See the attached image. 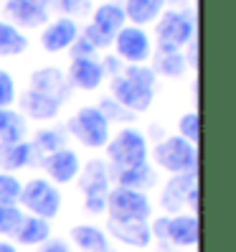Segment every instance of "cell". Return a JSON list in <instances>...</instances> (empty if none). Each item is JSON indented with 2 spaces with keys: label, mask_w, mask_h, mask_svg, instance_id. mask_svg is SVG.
<instances>
[{
  "label": "cell",
  "mask_w": 236,
  "mask_h": 252,
  "mask_svg": "<svg viewBox=\"0 0 236 252\" xmlns=\"http://www.w3.org/2000/svg\"><path fill=\"white\" fill-rule=\"evenodd\" d=\"M109 179L117 181V186L122 189H132V191H145L153 189L155 181H157V173L150 163H142V166H135V168H125V171H114L109 173Z\"/></svg>",
  "instance_id": "cell-20"
},
{
  "label": "cell",
  "mask_w": 236,
  "mask_h": 252,
  "mask_svg": "<svg viewBox=\"0 0 236 252\" xmlns=\"http://www.w3.org/2000/svg\"><path fill=\"white\" fill-rule=\"evenodd\" d=\"M107 209V199H84V212L86 214H105Z\"/></svg>",
  "instance_id": "cell-38"
},
{
  "label": "cell",
  "mask_w": 236,
  "mask_h": 252,
  "mask_svg": "<svg viewBox=\"0 0 236 252\" xmlns=\"http://www.w3.org/2000/svg\"><path fill=\"white\" fill-rule=\"evenodd\" d=\"M13 99H16V82L5 69H0V110H8Z\"/></svg>",
  "instance_id": "cell-33"
},
{
  "label": "cell",
  "mask_w": 236,
  "mask_h": 252,
  "mask_svg": "<svg viewBox=\"0 0 236 252\" xmlns=\"http://www.w3.org/2000/svg\"><path fill=\"white\" fill-rule=\"evenodd\" d=\"M165 240L175 247H193L198 242V217L173 214L165 221Z\"/></svg>",
  "instance_id": "cell-16"
},
{
  "label": "cell",
  "mask_w": 236,
  "mask_h": 252,
  "mask_svg": "<svg viewBox=\"0 0 236 252\" xmlns=\"http://www.w3.org/2000/svg\"><path fill=\"white\" fill-rule=\"evenodd\" d=\"M185 56L181 51H155L153 59V71L155 74H163V77H181L185 71Z\"/></svg>",
  "instance_id": "cell-26"
},
{
  "label": "cell",
  "mask_w": 236,
  "mask_h": 252,
  "mask_svg": "<svg viewBox=\"0 0 236 252\" xmlns=\"http://www.w3.org/2000/svg\"><path fill=\"white\" fill-rule=\"evenodd\" d=\"M107 229L114 240H120L130 247H147L153 242V232H150V224L147 221H117V219H109L107 221Z\"/></svg>",
  "instance_id": "cell-17"
},
{
  "label": "cell",
  "mask_w": 236,
  "mask_h": 252,
  "mask_svg": "<svg viewBox=\"0 0 236 252\" xmlns=\"http://www.w3.org/2000/svg\"><path fill=\"white\" fill-rule=\"evenodd\" d=\"M38 252H71V247L66 245V240H61V237H53V240H46Z\"/></svg>",
  "instance_id": "cell-37"
},
{
  "label": "cell",
  "mask_w": 236,
  "mask_h": 252,
  "mask_svg": "<svg viewBox=\"0 0 236 252\" xmlns=\"http://www.w3.org/2000/svg\"><path fill=\"white\" fill-rule=\"evenodd\" d=\"M109 181V166L105 160L94 158L79 171V189L84 191V199H107Z\"/></svg>",
  "instance_id": "cell-12"
},
{
  "label": "cell",
  "mask_w": 236,
  "mask_h": 252,
  "mask_svg": "<svg viewBox=\"0 0 236 252\" xmlns=\"http://www.w3.org/2000/svg\"><path fill=\"white\" fill-rule=\"evenodd\" d=\"M105 148H107V156L112 163L109 173L147 163V138L137 127H122L114 138H109Z\"/></svg>",
  "instance_id": "cell-1"
},
{
  "label": "cell",
  "mask_w": 236,
  "mask_h": 252,
  "mask_svg": "<svg viewBox=\"0 0 236 252\" xmlns=\"http://www.w3.org/2000/svg\"><path fill=\"white\" fill-rule=\"evenodd\" d=\"M0 252H18V250L13 247L10 242H0Z\"/></svg>",
  "instance_id": "cell-39"
},
{
  "label": "cell",
  "mask_w": 236,
  "mask_h": 252,
  "mask_svg": "<svg viewBox=\"0 0 236 252\" xmlns=\"http://www.w3.org/2000/svg\"><path fill=\"white\" fill-rule=\"evenodd\" d=\"M105 212L109 214V219H117V221H147L153 214V206L147 194H142V191L114 186L107 194Z\"/></svg>",
  "instance_id": "cell-4"
},
{
  "label": "cell",
  "mask_w": 236,
  "mask_h": 252,
  "mask_svg": "<svg viewBox=\"0 0 236 252\" xmlns=\"http://www.w3.org/2000/svg\"><path fill=\"white\" fill-rule=\"evenodd\" d=\"M41 166L53 184H69V181L77 179L79 171H81L79 156L74 151H69V148H61V151H53L49 156H43Z\"/></svg>",
  "instance_id": "cell-10"
},
{
  "label": "cell",
  "mask_w": 236,
  "mask_h": 252,
  "mask_svg": "<svg viewBox=\"0 0 236 252\" xmlns=\"http://www.w3.org/2000/svg\"><path fill=\"white\" fill-rule=\"evenodd\" d=\"M153 158L160 168H165L168 173H196L198 166V151L196 145H190L181 135H170L165 140H160L153 151Z\"/></svg>",
  "instance_id": "cell-2"
},
{
  "label": "cell",
  "mask_w": 236,
  "mask_h": 252,
  "mask_svg": "<svg viewBox=\"0 0 236 252\" xmlns=\"http://www.w3.org/2000/svg\"><path fill=\"white\" fill-rule=\"evenodd\" d=\"M109 90L114 94V102L122 105L127 112H147L153 105V97H155V90L150 84H142V82H135L125 77V74H117V77L109 79Z\"/></svg>",
  "instance_id": "cell-7"
},
{
  "label": "cell",
  "mask_w": 236,
  "mask_h": 252,
  "mask_svg": "<svg viewBox=\"0 0 236 252\" xmlns=\"http://www.w3.org/2000/svg\"><path fill=\"white\" fill-rule=\"evenodd\" d=\"M71 240L84 252H112V247L107 242V234L102 232L99 227H94V224H77V227H71Z\"/></svg>",
  "instance_id": "cell-23"
},
{
  "label": "cell",
  "mask_w": 236,
  "mask_h": 252,
  "mask_svg": "<svg viewBox=\"0 0 236 252\" xmlns=\"http://www.w3.org/2000/svg\"><path fill=\"white\" fill-rule=\"evenodd\" d=\"M46 8L56 10L66 18H77V16H86L92 10V0H46Z\"/></svg>",
  "instance_id": "cell-30"
},
{
  "label": "cell",
  "mask_w": 236,
  "mask_h": 252,
  "mask_svg": "<svg viewBox=\"0 0 236 252\" xmlns=\"http://www.w3.org/2000/svg\"><path fill=\"white\" fill-rule=\"evenodd\" d=\"M178 130H181V138L188 140L190 145L198 143V112H185L178 123Z\"/></svg>",
  "instance_id": "cell-32"
},
{
  "label": "cell",
  "mask_w": 236,
  "mask_h": 252,
  "mask_svg": "<svg viewBox=\"0 0 236 252\" xmlns=\"http://www.w3.org/2000/svg\"><path fill=\"white\" fill-rule=\"evenodd\" d=\"M26 135L23 115L13 110H0V143H21Z\"/></svg>",
  "instance_id": "cell-27"
},
{
  "label": "cell",
  "mask_w": 236,
  "mask_h": 252,
  "mask_svg": "<svg viewBox=\"0 0 236 252\" xmlns=\"http://www.w3.org/2000/svg\"><path fill=\"white\" fill-rule=\"evenodd\" d=\"M31 90L46 94V97H53L58 102H64L66 94H69V82H66L61 69L43 66V69H36L31 74Z\"/></svg>",
  "instance_id": "cell-15"
},
{
  "label": "cell",
  "mask_w": 236,
  "mask_h": 252,
  "mask_svg": "<svg viewBox=\"0 0 236 252\" xmlns=\"http://www.w3.org/2000/svg\"><path fill=\"white\" fill-rule=\"evenodd\" d=\"M21 110H23L26 115H31L33 120H51V117H56L58 110H61V102L53 99V97L41 94V92L28 90V92L21 97Z\"/></svg>",
  "instance_id": "cell-22"
},
{
  "label": "cell",
  "mask_w": 236,
  "mask_h": 252,
  "mask_svg": "<svg viewBox=\"0 0 236 252\" xmlns=\"http://www.w3.org/2000/svg\"><path fill=\"white\" fill-rule=\"evenodd\" d=\"M71 59H86V56H97V51L89 46V41H84L81 36H77V41L71 43Z\"/></svg>",
  "instance_id": "cell-36"
},
{
  "label": "cell",
  "mask_w": 236,
  "mask_h": 252,
  "mask_svg": "<svg viewBox=\"0 0 236 252\" xmlns=\"http://www.w3.org/2000/svg\"><path fill=\"white\" fill-rule=\"evenodd\" d=\"M155 38H157V51H181L193 38V21H190L188 13L168 10L157 18Z\"/></svg>",
  "instance_id": "cell-6"
},
{
  "label": "cell",
  "mask_w": 236,
  "mask_h": 252,
  "mask_svg": "<svg viewBox=\"0 0 236 252\" xmlns=\"http://www.w3.org/2000/svg\"><path fill=\"white\" fill-rule=\"evenodd\" d=\"M79 36V26L74 18H56L53 23H46L41 33V46L49 54H58L66 51Z\"/></svg>",
  "instance_id": "cell-13"
},
{
  "label": "cell",
  "mask_w": 236,
  "mask_h": 252,
  "mask_svg": "<svg viewBox=\"0 0 236 252\" xmlns=\"http://www.w3.org/2000/svg\"><path fill=\"white\" fill-rule=\"evenodd\" d=\"M102 115H105L107 117V120H114V117H117V120H132V112H127L122 105H117V102H114V105H112V99H105V102H102Z\"/></svg>",
  "instance_id": "cell-35"
},
{
  "label": "cell",
  "mask_w": 236,
  "mask_h": 252,
  "mask_svg": "<svg viewBox=\"0 0 236 252\" xmlns=\"http://www.w3.org/2000/svg\"><path fill=\"white\" fill-rule=\"evenodd\" d=\"M36 148L28 143V140H21V143H0V168L5 173H16L26 166L36 163Z\"/></svg>",
  "instance_id": "cell-18"
},
{
  "label": "cell",
  "mask_w": 236,
  "mask_h": 252,
  "mask_svg": "<svg viewBox=\"0 0 236 252\" xmlns=\"http://www.w3.org/2000/svg\"><path fill=\"white\" fill-rule=\"evenodd\" d=\"M69 132L86 148H105L109 143V120L99 107L86 105L71 115Z\"/></svg>",
  "instance_id": "cell-3"
},
{
  "label": "cell",
  "mask_w": 236,
  "mask_h": 252,
  "mask_svg": "<svg viewBox=\"0 0 236 252\" xmlns=\"http://www.w3.org/2000/svg\"><path fill=\"white\" fill-rule=\"evenodd\" d=\"M114 49L125 62L142 64L150 59V36H147L140 26H125L122 31L114 36Z\"/></svg>",
  "instance_id": "cell-8"
},
{
  "label": "cell",
  "mask_w": 236,
  "mask_h": 252,
  "mask_svg": "<svg viewBox=\"0 0 236 252\" xmlns=\"http://www.w3.org/2000/svg\"><path fill=\"white\" fill-rule=\"evenodd\" d=\"M18 201L31 212V217H41L46 221L61 212V191L49 179H31L28 184H23Z\"/></svg>",
  "instance_id": "cell-5"
},
{
  "label": "cell",
  "mask_w": 236,
  "mask_h": 252,
  "mask_svg": "<svg viewBox=\"0 0 236 252\" xmlns=\"http://www.w3.org/2000/svg\"><path fill=\"white\" fill-rule=\"evenodd\" d=\"M125 8L122 3H117V0H109V3H102L97 10H94V21L92 26L102 36H107L109 41H114V36L125 28Z\"/></svg>",
  "instance_id": "cell-19"
},
{
  "label": "cell",
  "mask_w": 236,
  "mask_h": 252,
  "mask_svg": "<svg viewBox=\"0 0 236 252\" xmlns=\"http://www.w3.org/2000/svg\"><path fill=\"white\" fill-rule=\"evenodd\" d=\"M125 18L132 21V26L153 23L160 18V13L165 8V0H125Z\"/></svg>",
  "instance_id": "cell-24"
},
{
  "label": "cell",
  "mask_w": 236,
  "mask_h": 252,
  "mask_svg": "<svg viewBox=\"0 0 236 252\" xmlns=\"http://www.w3.org/2000/svg\"><path fill=\"white\" fill-rule=\"evenodd\" d=\"M81 38H84V41H89V46H92L94 51H97V49H107L109 43H112V41H109L107 36H102V33L97 31V28H94L92 23H86V26H84V31H81Z\"/></svg>",
  "instance_id": "cell-34"
},
{
  "label": "cell",
  "mask_w": 236,
  "mask_h": 252,
  "mask_svg": "<svg viewBox=\"0 0 236 252\" xmlns=\"http://www.w3.org/2000/svg\"><path fill=\"white\" fill-rule=\"evenodd\" d=\"M28 49V38L21 33V28L0 21V56H18Z\"/></svg>",
  "instance_id": "cell-25"
},
{
  "label": "cell",
  "mask_w": 236,
  "mask_h": 252,
  "mask_svg": "<svg viewBox=\"0 0 236 252\" xmlns=\"http://www.w3.org/2000/svg\"><path fill=\"white\" fill-rule=\"evenodd\" d=\"M23 184L18 181L16 173L0 171V206H18Z\"/></svg>",
  "instance_id": "cell-29"
},
{
  "label": "cell",
  "mask_w": 236,
  "mask_h": 252,
  "mask_svg": "<svg viewBox=\"0 0 236 252\" xmlns=\"http://www.w3.org/2000/svg\"><path fill=\"white\" fill-rule=\"evenodd\" d=\"M5 18H10V26L21 28H38L46 26L49 8L46 0H5Z\"/></svg>",
  "instance_id": "cell-9"
},
{
  "label": "cell",
  "mask_w": 236,
  "mask_h": 252,
  "mask_svg": "<svg viewBox=\"0 0 236 252\" xmlns=\"http://www.w3.org/2000/svg\"><path fill=\"white\" fill-rule=\"evenodd\" d=\"M16 242L18 245H26V247H38L43 245L46 240H51V224L46 219H41V217H23L21 221V227L16 229Z\"/></svg>",
  "instance_id": "cell-21"
},
{
  "label": "cell",
  "mask_w": 236,
  "mask_h": 252,
  "mask_svg": "<svg viewBox=\"0 0 236 252\" xmlns=\"http://www.w3.org/2000/svg\"><path fill=\"white\" fill-rule=\"evenodd\" d=\"M31 145L36 148V153L49 156V153L61 151V148H64V135L58 130H53V127H43V130H38L36 135H33V143Z\"/></svg>",
  "instance_id": "cell-28"
},
{
  "label": "cell",
  "mask_w": 236,
  "mask_h": 252,
  "mask_svg": "<svg viewBox=\"0 0 236 252\" xmlns=\"http://www.w3.org/2000/svg\"><path fill=\"white\" fill-rule=\"evenodd\" d=\"M196 186H198L196 173L170 176V181L163 189V196H160V206H163L168 214H178L183 206H185V199L190 194V189H196Z\"/></svg>",
  "instance_id": "cell-14"
},
{
  "label": "cell",
  "mask_w": 236,
  "mask_h": 252,
  "mask_svg": "<svg viewBox=\"0 0 236 252\" xmlns=\"http://www.w3.org/2000/svg\"><path fill=\"white\" fill-rule=\"evenodd\" d=\"M105 79V69H102V62L97 56H86V59H71L69 64V87H77V90L92 92L102 84Z\"/></svg>",
  "instance_id": "cell-11"
},
{
  "label": "cell",
  "mask_w": 236,
  "mask_h": 252,
  "mask_svg": "<svg viewBox=\"0 0 236 252\" xmlns=\"http://www.w3.org/2000/svg\"><path fill=\"white\" fill-rule=\"evenodd\" d=\"M23 209L21 206H0V237H13L16 229L23 221Z\"/></svg>",
  "instance_id": "cell-31"
}]
</instances>
